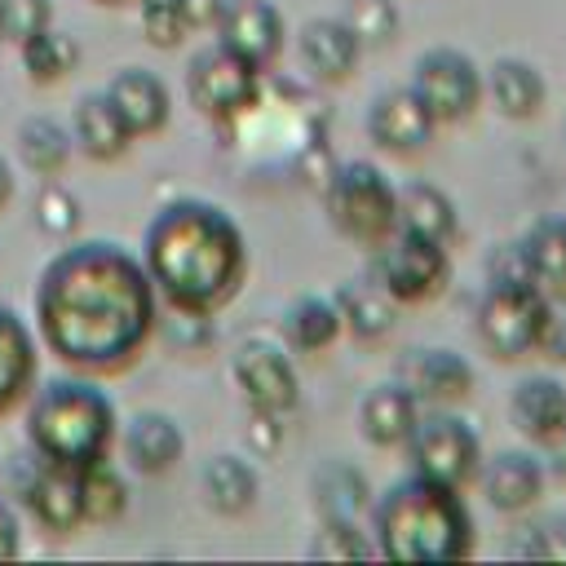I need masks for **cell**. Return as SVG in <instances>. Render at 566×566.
Masks as SVG:
<instances>
[{
	"label": "cell",
	"instance_id": "cell-7",
	"mask_svg": "<svg viewBox=\"0 0 566 566\" xmlns=\"http://www.w3.org/2000/svg\"><path fill=\"white\" fill-rule=\"evenodd\" d=\"M261 75H265L261 66H252L248 57L212 40L186 66V97L199 115L230 124L261 102Z\"/></svg>",
	"mask_w": 566,
	"mask_h": 566
},
{
	"label": "cell",
	"instance_id": "cell-37",
	"mask_svg": "<svg viewBox=\"0 0 566 566\" xmlns=\"http://www.w3.org/2000/svg\"><path fill=\"white\" fill-rule=\"evenodd\" d=\"M345 22L363 49H385L398 35V4L394 0H349Z\"/></svg>",
	"mask_w": 566,
	"mask_h": 566
},
{
	"label": "cell",
	"instance_id": "cell-44",
	"mask_svg": "<svg viewBox=\"0 0 566 566\" xmlns=\"http://www.w3.org/2000/svg\"><path fill=\"white\" fill-rule=\"evenodd\" d=\"M22 553V522L13 513V504L0 495V562H13Z\"/></svg>",
	"mask_w": 566,
	"mask_h": 566
},
{
	"label": "cell",
	"instance_id": "cell-11",
	"mask_svg": "<svg viewBox=\"0 0 566 566\" xmlns=\"http://www.w3.org/2000/svg\"><path fill=\"white\" fill-rule=\"evenodd\" d=\"M230 371H234V385L243 389L248 407H265V411H279V416H292L301 407L296 367L279 345H270L261 336L239 340L234 354H230Z\"/></svg>",
	"mask_w": 566,
	"mask_h": 566
},
{
	"label": "cell",
	"instance_id": "cell-42",
	"mask_svg": "<svg viewBox=\"0 0 566 566\" xmlns=\"http://www.w3.org/2000/svg\"><path fill=\"white\" fill-rule=\"evenodd\" d=\"M248 447L256 455H274L283 447V416L279 411H265V407H248Z\"/></svg>",
	"mask_w": 566,
	"mask_h": 566
},
{
	"label": "cell",
	"instance_id": "cell-6",
	"mask_svg": "<svg viewBox=\"0 0 566 566\" xmlns=\"http://www.w3.org/2000/svg\"><path fill=\"white\" fill-rule=\"evenodd\" d=\"M407 455H411V469L416 473L464 491L469 482H478L482 438L451 407H429V411H420V420H416V429L407 438Z\"/></svg>",
	"mask_w": 566,
	"mask_h": 566
},
{
	"label": "cell",
	"instance_id": "cell-45",
	"mask_svg": "<svg viewBox=\"0 0 566 566\" xmlns=\"http://www.w3.org/2000/svg\"><path fill=\"white\" fill-rule=\"evenodd\" d=\"M221 4H226V0H181L186 31H212L217 18H221Z\"/></svg>",
	"mask_w": 566,
	"mask_h": 566
},
{
	"label": "cell",
	"instance_id": "cell-39",
	"mask_svg": "<svg viewBox=\"0 0 566 566\" xmlns=\"http://www.w3.org/2000/svg\"><path fill=\"white\" fill-rule=\"evenodd\" d=\"M482 270H486V287H535V274H531V261H526L522 239L491 243Z\"/></svg>",
	"mask_w": 566,
	"mask_h": 566
},
{
	"label": "cell",
	"instance_id": "cell-12",
	"mask_svg": "<svg viewBox=\"0 0 566 566\" xmlns=\"http://www.w3.org/2000/svg\"><path fill=\"white\" fill-rule=\"evenodd\" d=\"M394 380H402L420 407H455L473 394L478 385V371L473 363L460 354V349H447V345H411L398 367H394Z\"/></svg>",
	"mask_w": 566,
	"mask_h": 566
},
{
	"label": "cell",
	"instance_id": "cell-34",
	"mask_svg": "<svg viewBox=\"0 0 566 566\" xmlns=\"http://www.w3.org/2000/svg\"><path fill=\"white\" fill-rule=\"evenodd\" d=\"M31 217H35V230L49 234V239H71L80 226H84V203L71 186H62L57 177H44L40 181V195L31 203Z\"/></svg>",
	"mask_w": 566,
	"mask_h": 566
},
{
	"label": "cell",
	"instance_id": "cell-8",
	"mask_svg": "<svg viewBox=\"0 0 566 566\" xmlns=\"http://www.w3.org/2000/svg\"><path fill=\"white\" fill-rule=\"evenodd\" d=\"M411 93L420 97V106L433 115L438 128L464 124L478 111V102L486 97L478 62L451 44H433L411 62Z\"/></svg>",
	"mask_w": 566,
	"mask_h": 566
},
{
	"label": "cell",
	"instance_id": "cell-10",
	"mask_svg": "<svg viewBox=\"0 0 566 566\" xmlns=\"http://www.w3.org/2000/svg\"><path fill=\"white\" fill-rule=\"evenodd\" d=\"M539 310H544L539 287H486L478 301V314H473V332L491 358L517 363V358L535 354Z\"/></svg>",
	"mask_w": 566,
	"mask_h": 566
},
{
	"label": "cell",
	"instance_id": "cell-18",
	"mask_svg": "<svg viewBox=\"0 0 566 566\" xmlns=\"http://www.w3.org/2000/svg\"><path fill=\"white\" fill-rule=\"evenodd\" d=\"M416 420H420V402L402 380H380L358 398V433L376 451L407 447Z\"/></svg>",
	"mask_w": 566,
	"mask_h": 566
},
{
	"label": "cell",
	"instance_id": "cell-2",
	"mask_svg": "<svg viewBox=\"0 0 566 566\" xmlns=\"http://www.w3.org/2000/svg\"><path fill=\"white\" fill-rule=\"evenodd\" d=\"M142 265L172 314L212 318L226 310L248 274L243 226L212 199H168L142 234Z\"/></svg>",
	"mask_w": 566,
	"mask_h": 566
},
{
	"label": "cell",
	"instance_id": "cell-33",
	"mask_svg": "<svg viewBox=\"0 0 566 566\" xmlns=\"http://www.w3.org/2000/svg\"><path fill=\"white\" fill-rule=\"evenodd\" d=\"M18 53H22V66H27V80L31 84H62L75 66H80V44H75V35L71 31H57V27H44V31H35V35H27L22 44H18Z\"/></svg>",
	"mask_w": 566,
	"mask_h": 566
},
{
	"label": "cell",
	"instance_id": "cell-26",
	"mask_svg": "<svg viewBox=\"0 0 566 566\" xmlns=\"http://www.w3.org/2000/svg\"><path fill=\"white\" fill-rule=\"evenodd\" d=\"M332 301L340 310V327L354 340H385L398 323V301L376 279H349L336 287Z\"/></svg>",
	"mask_w": 566,
	"mask_h": 566
},
{
	"label": "cell",
	"instance_id": "cell-16",
	"mask_svg": "<svg viewBox=\"0 0 566 566\" xmlns=\"http://www.w3.org/2000/svg\"><path fill=\"white\" fill-rule=\"evenodd\" d=\"M106 102L119 111V119L128 124L133 137H155L168 115H172V97H168V84L146 71V66H119L111 80H106Z\"/></svg>",
	"mask_w": 566,
	"mask_h": 566
},
{
	"label": "cell",
	"instance_id": "cell-32",
	"mask_svg": "<svg viewBox=\"0 0 566 566\" xmlns=\"http://www.w3.org/2000/svg\"><path fill=\"white\" fill-rule=\"evenodd\" d=\"M80 504H84V526H115L128 513V482L111 464V455L80 469Z\"/></svg>",
	"mask_w": 566,
	"mask_h": 566
},
{
	"label": "cell",
	"instance_id": "cell-27",
	"mask_svg": "<svg viewBox=\"0 0 566 566\" xmlns=\"http://www.w3.org/2000/svg\"><path fill=\"white\" fill-rule=\"evenodd\" d=\"M199 486H203L208 509L221 513V517H243V513L256 504V495H261L256 469H252L243 455H230V451L212 455V460L199 469Z\"/></svg>",
	"mask_w": 566,
	"mask_h": 566
},
{
	"label": "cell",
	"instance_id": "cell-25",
	"mask_svg": "<svg viewBox=\"0 0 566 566\" xmlns=\"http://www.w3.org/2000/svg\"><path fill=\"white\" fill-rule=\"evenodd\" d=\"M398 230L424 234L433 243H455L460 234V212L451 203V195L433 181H402L398 186Z\"/></svg>",
	"mask_w": 566,
	"mask_h": 566
},
{
	"label": "cell",
	"instance_id": "cell-36",
	"mask_svg": "<svg viewBox=\"0 0 566 566\" xmlns=\"http://www.w3.org/2000/svg\"><path fill=\"white\" fill-rule=\"evenodd\" d=\"M513 557H531V562H566V513H548L535 517L517 531V539H509Z\"/></svg>",
	"mask_w": 566,
	"mask_h": 566
},
{
	"label": "cell",
	"instance_id": "cell-40",
	"mask_svg": "<svg viewBox=\"0 0 566 566\" xmlns=\"http://www.w3.org/2000/svg\"><path fill=\"white\" fill-rule=\"evenodd\" d=\"M53 27V4L49 0H0V40L22 44L27 35Z\"/></svg>",
	"mask_w": 566,
	"mask_h": 566
},
{
	"label": "cell",
	"instance_id": "cell-35",
	"mask_svg": "<svg viewBox=\"0 0 566 566\" xmlns=\"http://www.w3.org/2000/svg\"><path fill=\"white\" fill-rule=\"evenodd\" d=\"M305 553L314 562H371L376 557V539H371V531H363L349 517H323V526L314 531Z\"/></svg>",
	"mask_w": 566,
	"mask_h": 566
},
{
	"label": "cell",
	"instance_id": "cell-1",
	"mask_svg": "<svg viewBox=\"0 0 566 566\" xmlns=\"http://www.w3.org/2000/svg\"><path fill=\"white\" fill-rule=\"evenodd\" d=\"M35 340L80 376L128 371L159 332V292L124 243L84 239L57 248L31 296Z\"/></svg>",
	"mask_w": 566,
	"mask_h": 566
},
{
	"label": "cell",
	"instance_id": "cell-31",
	"mask_svg": "<svg viewBox=\"0 0 566 566\" xmlns=\"http://www.w3.org/2000/svg\"><path fill=\"white\" fill-rule=\"evenodd\" d=\"M340 332V310L327 296H296L283 314V336L296 354H323L336 345Z\"/></svg>",
	"mask_w": 566,
	"mask_h": 566
},
{
	"label": "cell",
	"instance_id": "cell-28",
	"mask_svg": "<svg viewBox=\"0 0 566 566\" xmlns=\"http://www.w3.org/2000/svg\"><path fill=\"white\" fill-rule=\"evenodd\" d=\"M310 491H314V504H318L323 517H349V522H358L371 509V486H367L363 469L349 464V460H323L314 469Z\"/></svg>",
	"mask_w": 566,
	"mask_h": 566
},
{
	"label": "cell",
	"instance_id": "cell-21",
	"mask_svg": "<svg viewBox=\"0 0 566 566\" xmlns=\"http://www.w3.org/2000/svg\"><path fill=\"white\" fill-rule=\"evenodd\" d=\"M35 363H40V340L18 318V310L0 305V416L22 407L35 389Z\"/></svg>",
	"mask_w": 566,
	"mask_h": 566
},
{
	"label": "cell",
	"instance_id": "cell-20",
	"mask_svg": "<svg viewBox=\"0 0 566 566\" xmlns=\"http://www.w3.org/2000/svg\"><path fill=\"white\" fill-rule=\"evenodd\" d=\"M358 57H363V44L345 18H310L301 27V62L318 84L349 80Z\"/></svg>",
	"mask_w": 566,
	"mask_h": 566
},
{
	"label": "cell",
	"instance_id": "cell-38",
	"mask_svg": "<svg viewBox=\"0 0 566 566\" xmlns=\"http://www.w3.org/2000/svg\"><path fill=\"white\" fill-rule=\"evenodd\" d=\"M133 4H137V22H142L146 44L177 49L190 35L186 31V18H181V0H133Z\"/></svg>",
	"mask_w": 566,
	"mask_h": 566
},
{
	"label": "cell",
	"instance_id": "cell-41",
	"mask_svg": "<svg viewBox=\"0 0 566 566\" xmlns=\"http://www.w3.org/2000/svg\"><path fill=\"white\" fill-rule=\"evenodd\" d=\"M535 358L566 367V292H544L539 336H535Z\"/></svg>",
	"mask_w": 566,
	"mask_h": 566
},
{
	"label": "cell",
	"instance_id": "cell-15",
	"mask_svg": "<svg viewBox=\"0 0 566 566\" xmlns=\"http://www.w3.org/2000/svg\"><path fill=\"white\" fill-rule=\"evenodd\" d=\"M433 133H438V124L420 106V97L411 93V84L380 88L371 97V106H367V137L380 150H389V155H420Z\"/></svg>",
	"mask_w": 566,
	"mask_h": 566
},
{
	"label": "cell",
	"instance_id": "cell-22",
	"mask_svg": "<svg viewBox=\"0 0 566 566\" xmlns=\"http://www.w3.org/2000/svg\"><path fill=\"white\" fill-rule=\"evenodd\" d=\"M509 420L526 442H544L566 424V385L548 371L522 376L509 394Z\"/></svg>",
	"mask_w": 566,
	"mask_h": 566
},
{
	"label": "cell",
	"instance_id": "cell-17",
	"mask_svg": "<svg viewBox=\"0 0 566 566\" xmlns=\"http://www.w3.org/2000/svg\"><path fill=\"white\" fill-rule=\"evenodd\" d=\"M478 482H482V495L495 513H526L535 509V500L544 495V464L535 451H495L491 460H482L478 469Z\"/></svg>",
	"mask_w": 566,
	"mask_h": 566
},
{
	"label": "cell",
	"instance_id": "cell-23",
	"mask_svg": "<svg viewBox=\"0 0 566 566\" xmlns=\"http://www.w3.org/2000/svg\"><path fill=\"white\" fill-rule=\"evenodd\" d=\"M71 142L93 159V164H115L128 155L133 133L119 119V111L106 102V93H84L71 111Z\"/></svg>",
	"mask_w": 566,
	"mask_h": 566
},
{
	"label": "cell",
	"instance_id": "cell-19",
	"mask_svg": "<svg viewBox=\"0 0 566 566\" xmlns=\"http://www.w3.org/2000/svg\"><path fill=\"white\" fill-rule=\"evenodd\" d=\"M119 442H124L128 469H137L146 478L177 469V460L186 455V433L168 411H133L119 429Z\"/></svg>",
	"mask_w": 566,
	"mask_h": 566
},
{
	"label": "cell",
	"instance_id": "cell-9",
	"mask_svg": "<svg viewBox=\"0 0 566 566\" xmlns=\"http://www.w3.org/2000/svg\"><path fill=\"white\" fill-rule=\"evenodd\" d=\"M451 256L447 243H433L411 230H394L380 248H371V279L398 301V305H420L447 287Z\"/></svg>",
	"mask_w": 566,
	"mask_h": 566
},
{
	"label": "cell",
	"instance_id": "cell-43",
	"mask_svg": "<svg viewBox=\"0 0 566 566\" xmlns=\"http://www.w3.org/2000/svg\"><path fill=\"white\" fill-rule=\"evenodd\" d=\"M535 447H539L535 455H539L544 473H548V478H557V482H566V424H562L557 433H548L544 442H535Z\"/></svg>",
	"mask_w": 566,
	"mask_h": 566
},
{
	"label": "cell",
	"instance_id": "cell-29",
	"mask_svg": "<svg viewBox=\"0 0 566 566\" xmlns=\"http://www.w3.org/2000/svg\"><path fill=\"white\" fill-rule=\"evenodd\" d=\"M13 142H18L22 168L35 177H62V168L71 164V150H75L71 128H62L53 115H27L13 133Z\"/></svg>",
	"mask_w": 566,
	"mask_h": 566
},
{
	"label": "cell",
	"instance_id": "cell-14",
	"mask_svg": "<svg viewBox=\"0 0 566 566\" xmlns=\"http://www.w3.org/2000/svg\"><path fill=\"white\" fill-rule=\"evenodd\" d=\"M212 31H217V44L234 49L239 57H248L261 71H270L279 62L283 40H287L283 13L270 0H226Z\"/></svg>",
	"mask_w": 566,
	"mask_h": 566
},
{
	"label": "cell",
	"instance_id": "cell-3",
	"mask_svg": "<svg viewBox=\"0 0 566 566\" xmlns=\"http://www.w3.org/2000/svg\"><path fill=\"white\" fill-rule=\"evenodd\" d=\"M376 557L394 566H451L473 553V513L464 495L424 473L389 482L371 500Z\"/></svg>",
	"mask_w": 566,
	"mask_h": 566
},
{
	"label": "cell",
	"instance_id": "cell-47",
	"mask_svg": "<svg viewBox=\"0 0 566 566\" xmlns=\"http://www.w3.org/2000/svg\"><path fill=\"white\" fill-rule=\"evenodd\" d=\"M93 4H102V9H119V4H133V0H93Z\"/></svg>",
	"mask_w": 566,
	"mask_h": 566
},
{
	"label": "cell",
	"instance_id": "cell-46",
	"mask_svg": "<svg viewBox=\"0 0 566 566\" xmlns=\"http://www.w3.org/2000/svg\"><path fill=\"white\" fill-rule=\"evenodd\" d=\"M13 195H18V181H13V164L0 155V217L9 212V203H13Z\"/></svg>",
	"mask_w": 566,
	"mask_h": 566
},
{
	"label": "cell",
	"instance_id": "cell-30",
	"mask_svg": "<svg viewBox=\"0 0 566 566\" xmlns=\"http://www.w3.org/2000/svg\"><path fill=\"white\" fill-rule=\"evenodd\" d=\"M531 274L539 292H566V212L535 217L522 234Z\"/></svg>",
	"mask_w": 566,
	"mask_h": 566
},
{
	"label": "cell",
	"instance_id": "cell-5",
	"mask_svg": "<svg viewBox=\"0 0 566 566\" xmlns=\"http://www.w3.org/2000/svg\"><path fill=\"white\" fill-rule=\"evenodd\" d=\"M327 221L354 248H380L398 230V186L367 159H345L318 190Z\"/></svg>",
	"mask_w": 566,
	"mask_h": 566
},
{
	"label": "cell",
	"instance_id": "cell-13",
	"mask_svg": "<svg viewBox=\"0 0 566 566\" xmlns=\"http://www.w3.org/2000/svg\"><path fill=\"white\" fill-rule=\"evenodd\" d=\"M18 500L31 513V522L49 535H71V531L84 526L80 469H71V464H53V460L31 451V469L18 486Z\"/></svg>",
	"mask_w": 566,
	"mask_h": 566
},
{
	"label": "cell",
	"instance_id": "cell-24",
	"mask_svg": "<svg viewBox=\"0 0 566 566\" xmlns=\"http://www.w3.org/2000/svg\"><path fill=\"white\" fill-rule=\"evenodd\" d=\"M482 88H486V97L495 102V111L509 115V119H531V115H539V106H544V97H548V84H544L539 66L526 62V57H495V62L482 71Z\"/></svg>",
	"mask_w": 566,
	"mask_h": 566
},
{
	"label": "cell",
	"instance_id": "cell-4",
	"mask_svg": "<svg viewBox=\"0 0 566 566\" xmlns=\"http://www.w3.org/2000/svg\"><path fill=\"white\" fill-rule=\"evenodd\" d=\"M119 438L115 402L97 389L93 376H53L27 398V442L35 455L53 464L84 469L93 460H106Z\"/></svg>",
	"mask_w": 566,
	"mask_h": 566
}]
</instances>
